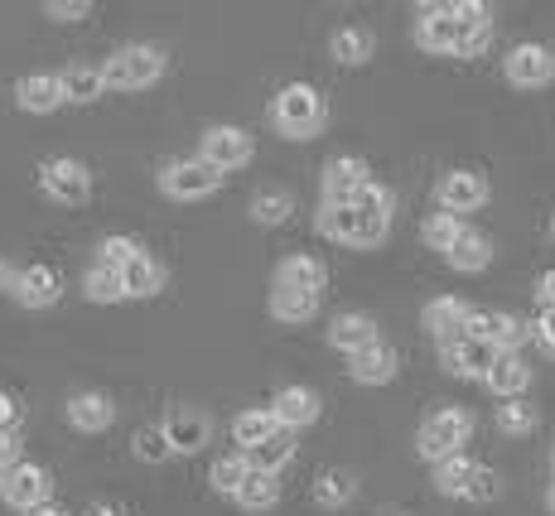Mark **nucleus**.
<instances>
[{"label": "nucleus", "instance_id": "1", "mask_svg": "<svg viewBox=\"0 0 555 516\" xmlns=\"http://www.w3.org/2000/svg\"><path fill=\"white\" fill-rule=\"evenodd\" d=\"M493 39V25H459L444 5H421V20H415V44L430 53H459V59H474V53L488 49Z\"/></svg>", "mask_w": 555, "mask_h": 516}, {"label": "nucleus", "instance_id": "2", "mask_svg": "<svg viewBox=\"0 0 555 516\" xmlns=\"http://www.w3.org/2000/svg\"><path fill=\"white\" fill-rule=\"evenodd\" d=\"M271 121H275V131L291 136V141H309V136L324 131V121H328L324 96H319L314 88H305V82H291V88L275 96Z\"/></svg>", "mask_w": 555, "mask_h": 516}, {"label": "nucleus", "instance_id": "3", "mask_svg": "<svg viewBox=\"0 0 555 516\" xmlns=\"http://www.w3.org/2000/svg\"><path fill=\"white\" fill-rule=\"evenodd\" d=\"M468 435H474V415H468V411H454V405H444V411L425 415V425H421V439H415V449H421V459L440 464V459L464 454Z\"/></svg>", "mask_w": 555, "mask_h": 516}, {"label": "nucleus", "instance_id": "4", "mask_svg": "<svg viewBox=\"0 0 555 516\" xmlns=\"http://www.w3.org/2000/svg\"><path fill=\"white\" fill-rule=\"evenodd\" d=\"M165 73V53L151 49V44H126L106 59L102 78L106 88H121V92H135V88H151V82Z\"/></svg>", "mask_w": 555, "mask_h": 516}, {"label": "nucleus", "instance_id": "5", "mask_svg": "<svg viewBox=\"0 0 555 516\" xmlns=\"http://www.w3.org/2000/svg\"><path fill=\"white\" fill-rule=\"evenodd\" d=\"M387 228H391V218H367V212L334 208V203H324V212H319V232L344 246H377L387 236Z\"/></svg>", "mask_w": 555, "mask_h": 516}, {"label": "nucleus", "instance_id": "6", "mask_svg": "<svg viewBox=\"0 0 555 516\" xmlns=\"http://www.w3.org/2000/svg\"><path fill=\"white\" fill-rule=\"evenodd\" d=\"M222 184V169H212L208 159H169L165 169H159V189L169 193V198L189 203V198H208L212 189Z\"/></svg>", "mask_w": 555, "mask_h": 516}, {"label": "nucleus", "instance_id": "7", "mask_svg": "<svg viewBox=\"0 0 555 516\" xmlns=\"http://www.w3.org/2000/svg\"><path fill=\"white\" fill-rule=\"evenodd\" d=\"M464 333L468 338H478V343H493L498 352H517L521 343L531 338V328L521 324L517 314H503V309H474Z\"/></svg>", "mask_w": 555, "mask_h": 516}, {"label": "nucleus", "instance_id": "8", "mask_svg": "<svg viewBox=\"0 0 555 516\" xmlns=\"http://www.w3.org/2000/svg\"><path fill=\"white\" fill-rule=\"evenodd\" d=\"M39 184H44V193L53 203H88L92 175H88V165H82V159L59 155V159H49V165L39 169Z\"/></svg>", "mask_w": 555, "mask_h": 516}, {"label": "nucleus", "instance_id": "9", "mask_svg": "<svg viewBox=\"0 0 555 516\" xmlns=\"http://www.w3.org/2000/svg\"><path fill=\"white\" fill-rule=\"evenodd\" d=\"M367 184H372L367 159H358V155L328 159V169H324V203H334V208H353L358 193Z\"/></svg>", "mask_w": 555, "mask_h": 516}, {"label": "nucleus", "instance_id": "10", "mask_svg": "<svg viewBox=\"0 0 555 516\" xmlns=\"http://www.w3.org/2000/svg\"><path fill=\"white\" fill-rule=\"evenodd\" d=\"M498 358H503V352H498L493 343H478V338H468V333L440 348L444 372L450 376H478V382H488V372L498 367Z\"/></svg>", "mask_w": 555, "mask_h": 516}, {"label": "nucleus", "instance_id": "11", "mask_svg": "<svg viewBox=\"0 0 555 516\" xmlns=\"http://www.w3.org/2000/svg\"><path fill=\"white\" fill-rule=\"evenodd\" d=\"M503 68H507L512 88H546V82L555 78V49H546V44H517L503 59Z\"/></svg>", "mask_w": 555, "mask_h": 516}, {"label": "nucleus", "instance_id": "12", "mask_svg": "<svg viewBox=\"0 0 555 516\" xmlns=\"http://www.w3.org/2000/svg\"><path fill=\"white\" fill-rule=\"evenodd\" d=\"M49 492H53V478L39 464H15L5 473V482H0V498H5L10 507H20V512L44 507Z\"/></svg>", "mask_w": 555, "mask_h": 516}, {"label": "nucleus", "instance_id": "13", "mask_svg": "<svg viewBox=\"0 0 555 516\" xmlns=\"http://www.w3.org/2000/svg\"><path fill=\"white\" fill-rule=\"evenodd\" d=\"M435 198H440V212H474L488 203V179L474 175V169H450V175L440 179V189H435Z\"/></svg>", "mask_w": 555, "mask_h": 516}, {"label": "nucleus", "instance_id": "14", "mask_svg": "<svg viewBox=\"0 0 555 516\" xmlns=\"http://www.w3.org/2000/svg\"><path fill=\"white\" fill-rule=\"evenodd\" d=\"M203 159H208L212 169H242L251 159V136L242 131V126H212L208 136H203Z\"/></svg>", "mask_w": 555, "mask_h": 516}, {"label": "nucleus", "instance_id": "15", "mask_svg": "<svg viewBox=\"0 0 555 516\" xmlns=\"http://www.w3.org/2000/svg\"><path fill=\"white\" fill-rule=\"evenodd\" d=\"M165 435L175 444V454H198L212 435V421L203 411H194V405H179V411L165 415Z\"/></svg>", "mask_w": 555, "mask_h": 516}, {"label": "nucleus", "instance_id": "16", "mask_svg": "<svg viewBox=\"0 0 555 516\" xmlns=\"http://www.w3.org/2000/svg\"><path fill=\"white\" fill-rule=\"evenodd\" d=\"M468 314H474V309L464 305V299H454V295H440V299H430V305H425V328L435 333V343H454V338H464V328H468Z\"/></svg>", "mask_w": 555, "mask_h": 516}, {"label": "nucleus", "instance_id": "17", "mask_svg": "<svg viewBox=\"0 0 555 516\" xmlns=\"http://www.w3.org/2000/svg\"><path fill=\"white\" fill-rule=\"evenodd\" d=\"M10 295H15L25 309H49L53 299L63 295V281L53 266H25V271L15 275V289H10Z\"/></svg>", "mask_w": 555, "mask_h": 516}, {"label": "nucleus", "instance_id": "18", "mask_svg": "<svg viewBox=\"0 0 555 516\" xmlns=\"http://www.w3.org/2000/svg\"><path fill=\"white\" fill-rule=\"evenodd\" d=\"M348 372H353V382H362V386H387L391 376H397V348L382 338L367 343L362 352L348 358Z\"/></svg>", "mask_w": 555, "mask_h": 516}, {"label": "nucleus", "instance_id": "19", "mask_svg": "<svg viewBox=\"0 0 555 516\" xmlns=\"http://www.w3.org/2000/svg\"><path fill=\"white\" fill-rule=\"evenodd\" d=\"M271 415L281 421V429H300L319 421V396L309 386H281L271 401Z\"/></svg>", "mask_w": 555, "mask_h": 516}, {"label": "nucleus", "instance_id": "20", "mask_svg": "<svg viewBox=\"0 0 555 516\" xmlns=\"http://www.w3.org/2000/svg\"><path fill=\"white\" fill-rule=\"evenodd\" d=\"M20 106L25 112H35V116H44L53 112V106H63L68 96H63V78L59 73H29V78H20Z\"/></svg>", "mask_w": 555, "mask_h": 516}, {"label": "nucleus", "instance_id": "21", "mask_svg": "<svg viewBox=\"0 0 555 516\" xmlns=\"http://www.w3.org/2000/svg\"><path fill=\"white\" fill-rule=\"evenodd\" d=\"M328 343H334V348H344L348 358H353V352H362L367 343H377V319L362 314V309H353V314H338L334 328H328Z\"/></svg>", "mask_w": 555, "mask_h": 516}, {"label": "nucleus", "instance_id": "22", "mask_svg": "<svg viewBox=\"0 0 555 516\" xmlns=\"http://www.w3.org/2000/svg\"><path fill=\"white\" fill-rule=\"evenodd\" d=\"M328 281L324 261H314V256H285L281 271H275V285L281 289H305V295H319Z\"/></svg>", "mask_w": 555, "mask_h": 516}, {"label": "nucleus", "instance_id": "23", "mask_svg": "<svg viewBox=\"0 0 555 516\" xmlns=\"http://www.w3.org/2000/svg\"><path fill=\"white\" fill-rule=\"evenodd\" d=\"M527 386H531V367L517 358V352H503V358H498V367L488 372V391L503 396V401L527 396Z\"/></svg>", "mask_w": 555, "mask_h": 516}, {"label": "nucleus", "instance_id": "24", "mask_svg": "<svg viewBox=\"0 0 555 516\" xmlns=\"http://www.w3.org/2000/svg\"><path fill=\"white\" fill-rule=\"evenodd\" d=\"M68 421L78 429H88V435H98V429H106L116 421V405L106 401L102 391H82V396H73L68 401Z\"/></svg>", "mask_w": 555, "mask_h": 516}, {"label": "nucleus", "instance_id": "25", "mask_svg": "<svg viewBox=\"0 0 555 516\" xmlns=\"http://www.w3.org/2000/svg\"><path fill=\"white\" fill-rule=\"evenodd\" d=\"M444 261H450L454 271H468V275H474V271H483V266L493 261V242H488L483 232H474V228H468V232H464V236H459V242L450 246V256H444Z\"/></svg>", "mask_w": 555, "mask_h": 516}, {"label": "nucleus", "instance_id": "26", "mask_svg": "<svg viewBox=\"0 0 555 516\" xmlns=\"http://www.w3.org/2000/svg\"><path fill=\"white\" fill-rule=\"evenodd\" d=\"M271 314L281 324H309L319 314V295H305V289H271Z\"/></svg>", "mask_w": 555, "mask_h": 516}, {"label": "nucleus", "instance_id": "27", "mask_svg": "<svg viewBox=\"0 0 555 516\" xmlns=\"http://www.w3.org/2000/svg\"><path fill=\"white\" fill-rule=\"evenodd\" d=\"M275 429H281V421H275L271 411H242L237 421H232V439L242 444V454H251V449H261Z\"/></svg>", "mask_w": 555, "mask_h": 516}, {"label": "nucleus", "instance_id": "28", "mask_svg": "<svg viewBox=\"0 0 555 516\" xmlns=\"http://www.w3.org/2000/svg\"><path fill=\"white\" fill-rule=\"evenodd\" d=\"M247 459H251L256 473H281V468L295 459V429H275V435L266 439L261 449H251Z\"/></svg>", "mask_w": 555, "mask_h": 516}, {"label": "nucleus", "instance_id": "29", "mask_svg": "<svg viewBox=\"0 0 555 516\" xmlns=\"http://www.w3.org/2000/svg\"><path fill=\"white\" fill-rule=\"evenodd\" d=\"M474 468L478 464H468L464 454L440 459V464H435V492H440V498H464L468 482H474Z\"/></svg>", "mask_w": 555, "mask_h": 516}, {"label": "nucleus", "instance_id": "30", "mask_svg": "<svg viewBox=\"0 0 555 516\" xmlns=\"http://www.w3.org/2000/svg\"><path fill=\"white\" fill-rule=\"evenodd\" d=\"M102 92H106V78L92 63H78V68L63 73V96H68V102H98Z\"/></svg>", "mask_w": 555, "mask_h": 516}, {"label": "nucleus", "instance_id": "31", "mask_svg": "<svg viewBox=\"0 0 555 516\" xmlns=\"http://www.w3.org/2000/svg\"><path fill=\"white\" fill-rule=\"evenodd\" d=\"M82 289H88L92 305H116V299H126V281L121 271H112V266H92L88 275H82Z\"/></svg>", "mask_w": 555, "mask_h": 516}, {"label": "nucleus", "instance_id": "32", "mask_svg": "<svg viewBox=\"0 0 555 516\" xmlns=\"http://www.w3.org/2000/svg\"><path fill=\"white\" fill-rule=\"evenodd\" d=\"M275 498H281V482H275V473H247V482L237 488V502L247 512H266V507H275Z\"/></svg>", "mask_w": 555, "mask_h": 516}, {"label": "nucleus", "instance_id": "33", "mask_svg": "<svg viewBox=\"0 0 555 516\" xmlns=\"http://www.w3.org/2000/svg\"><path fill=\"white\" fill-rule=\"evenodd\" d=\"M353 492H358V482H353V473H344V468L319 473V482H314L319 507H348V502H353Z\"/></svg>", "mask_w": 555, "mask_h": 516}, {"label": "nucleus", "instance_id": "34", "mask_svg": "<svg viewBox=\"0 0 555 516\" xmlns=\"http://www.w3.org/2000/svg\"><path fill=\"white\" fill-rule=\"evenodd\" d=\"M372 49H377V39H372L367 29H358V25H348V29H338V35H334V59H338V63H348V68L367 63V59H372Z\"/></svg>", "mask_w": 555, "mask_h": 516}, {"label": "nucleus", "instance_id": "35", "mask_svg": "<svg viewBox=\"0 0 555 516\" xmlns=\"http://www.w3.org/2000/svg\"><path fill=\"white\" fill-rule=\"evenodd\" d=\"M464 232H468L464 218H454V212H435V218H425V228H421L425 246H430V251H444V256H450V246H454Z\"/></svg>", "mask_w": 555, "mask_h": 516}, {"label": "nucleus", "instance_id": "36", "mask_svg": "<svg viewBox=\"0 0 555 516\" xmlns=\"http://www.w3.org/2000/svg\"><path fill=\"white\" fill-rule=\"evenodd\" d=\"M295 212V198L285 189H261L251 198V218L261 222V228H275V222H285Z\"/></svg>", "mask_w": 555, "mask_h": 516}, {"label": "nucleus", "instance_id": "37", "mask_svg": "<svg viewBox=\"0 0 555 516\" xmlns=\"http://www.w3.org/2000/svg\"><path fill=\"white\" fill-rule=\"evenodd\" d=\"M498 429L512 435V439L531 435V429H537V405H531L527 396H517V401H503V405H498Z\"/></svg>", "mask_w": 555, "mask_h": 516}, {"label": "nucleus", "instance_id": "38", "mask_svg": "<svg viewBox=\"0 0 555 516\" xmlns=\"http://www.w3.org/2000/svg\"><path fill=\"white\" fill-rule=\"evenodd\" d=\"M121 281H126V295L145 299V295H155V289L165 285V271H159V261H151V256H141V261H131V266L121 271Z\"/></svg>", "mask_w": 555, "mask_h": 516}, {"label": "nucleus", "instance_id": "39", "mask_svg": "<svg viewBox=\"0 0 555 516\" xmlns=\"http://www.w3.org/2000/svg\"><path fill=\"white\" fill-rule=\"evenodd\" d=\"M131 449H135V459H141V464H165V459L175 454V444H169L165 425H145V429H135Z\"/></svg>", "mask_w": 555, "mask_h": 516}, {"label": "nucleus", "instance_id": "40", "mask_svg": "<svg viewBox=\"0 0 555 516\" xmlns=\"http://www.w3.org/2000/svg\"><path fill=\"white\" fill-rule=\"evenodd\" d=\"M247 473H251L247 454H222L218 464H212L208 478H212V488H218V492H232V498H237V488L247 482Z\"/></svg>", "mask_w": 555, "mask_h": 516}, {"label": "nucleus", "instance_id": "41", "mask_svg": "<svg viewBox=\"0 0 555 516\" xmlns=\"http://www.w3.org/2000/svg\"><path fill=\"white\" fill-rule=\"evenodd\" d=\"M141 256H145V251H141V242H135V236H106L98 261H102V266H112V271H126V266L141 261Z\"/></svg>", "mask_w": 555, "mask_h": 516}, {"label": "nucleus", "instance_id": "42", "mask_svg": "<svg viewBox=\"0 0 555 516\" xmlns=\"http://www.w3.org/2000/svg\"><path fill=\"white\" fill-rule=\"evenodd\" d=\"M498 492H503V478H498L493 468L478 464V468H474V482H468L464 498H468V502H478V507H488V502H498Z\"/></svg>", "mask_w": 555, "mask_h": 516}, {"label": "nucleus", "instance_id": "43", "mask_svg": "<svg viewBox=\"0 0 555 516\" xmlns=\"http://www.w3.org/2000/svg\"><path fill=\"white\" fill-rule=\"evenodd\" d=\"M358 212H367V218H391V208H397V198H391V189H382V184H367L358 193V203H353Z\"/></svg>", "mask_w": 555, "mask_h": 516}, {"label": "nucleus", "instance_id": "44", "mask_svg": "<svg viewBox=\"0 0 555 516\" xmlns=\"http://www.w3.org/2000/svg\"><path fill=\"white\" fill-rule=\"evenodd\" d=\"M44 10H49L53 20H63V25H78L82 15H92V5H88V0H73V5H68V0H49Z\"/></svg>", "mask_w": 555, "mask_h": 516}, {"label": "nucleus", "instance_id": "45", "mask_svg": "<svg viewBox=\"0 0 555 516\" xmlns=\"http://www.w3.org/2000/svg\"><path fill=\"white\" fill-rule=\"evenodd\" d=\"M20 464V429H0V468H15Z\"/></svg>", "mask_w": 555, "mask_h": 516}, {"label": "nucleus", "instance_id": "46", "mask_svg": "<svg viewBox=\"0 0 555 516\" xmlns=\"http://www.w3.org/2000/svg\"><path fill=\"white\" fill-rule=\"evenodd\" d=\"M0 429H20V401L10 391H0Z\"/></svg>", "mask_w": 555, "mask_h": 516}, {"label": "nucleus", "instance_id": "47", "mask_svg": "<svg viewBox=\"0 0 555 516\" xmlns=\"http://www.w3.org/2000/svg\"><path fill=\"white\" fill-rule=\"evenodd\" d=\"M537 343H541V348H546L551 358H555V309H546V314H541V324H537Z\"/></svg>", "mask_w": 555, "mask_h": 516}, {"label": "nucleus", "instance_id": "48", "mask_svg": "<svg viewBox=\"0 0 555 516\" xmlns=\"http://www.w3.org/2000/svg\"><path fill=\"white\" fill-rule=\"evenodd\" d=\"M537 299H541L546 309H555V271H546V275L537 281Z\"/></svg>", "mask_w": 555, "mask_h": 516}, {"label": "nucleus", "instance_id": "49", "mask_svg": "<svg viewBox=\"0 0 555 516\" xmlns=\"http://www.w3.org/2000/svg\"><path fill=\"white\" fill-rule=\"evenodd\" d=\"M82 516H126V507H116V502H92Z\"/></svg>", "mask_w": 555, "mask_h": 516}, {"label": "nucleus", "instance_id": "50", "mask_svg": "<svg viewBox=\"0 0 555 516\" xmlns=\"http://www.w3.org/2000/svg\"><path fill=\"white\" fill-rule=\"evenodd\" d=\"M15 275L20 271H10V261H0V295H5V289H15Z\"/></svg>", "mask_w": 555, "mask_h": 516}, {"label": "nucleus", "instance_id": "51", "mask_svg": "<svg viewBox=\"0 0 555 516\" xmlns=\"http://www.w3.org/2000/svg\"><path fill=\"white\" fill-rule=\"evenodd\" d=\"M25 516H68V512L53 507V502H44V507H35V512H25Z\"/></svg>", "mask_w": 555, "mask_h": 516}, {"label": "nucleus", "instance_id": "52", "mask_svg": "<svg viewBox=\"0 0 555 516\" xmlns=\"http://www.w3.org/2000/svg\"><path fill=\"white\" fill-rule=\"evenodd\" d=\"M546 507L555 512V482H551V492H546Z\"/></svg>", "mask_w": 555, "mask_h": 516}, {"label": "nucleus", "instance_id": "53", "mask_svg": "<svg viewBox=\"0 0 555 516\" xmlns=\"http://www.w3.org/2000/svg\"><path fill=\"white\" fill-rule=\"evenodd\" d=\"M0 482H5V468H0Z\"/></svg>", "mask_w": 555, "mask_h": 516}, {"label": "nucleus", "instance_id": "54", "mask_svg": "<svg viewBox=\"0 0 555 516\" xmlns=\"http://www.w3.org/2000/svg\"><path fill=\"white\" fill-rule=\"evenodd\" d=\"M551 232H555V228H551Z\"/></svg>", "mask_w": 555, "mask_h": 516}]
</instances>
